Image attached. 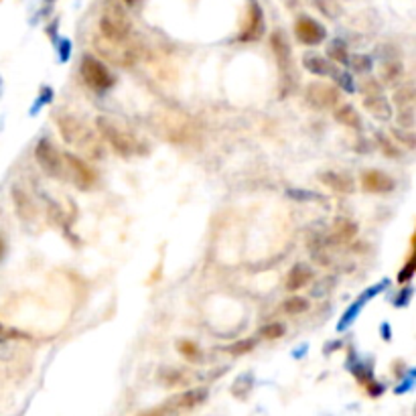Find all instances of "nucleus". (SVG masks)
<instances>
[{"instance_id": "1", "label": "nucleus", "mask_w": 416, "mask_h": 416, "mask_svg": "<svg viewBox=\"0 0 416 416\" xmlns=\"http://www.w3.org/2000/svg\"><path fill=\"white\" fill-rule=\"evenodd\" d=\"M132 33V23L120 4V0H106L100 16V37L108 43H128Z\"/></svg>"}, {"instance_id": "2", "label": "nucleus", "mask_w": 416, "mask_h": 416, "mask_svg": "<svg viewBox=\"0 0 416 416\" xmlns=\"http://www.w3.org/2000/svg\"><path fill=\"white\" fill-rule=\"evenodd\" d=\"M207 400V390L205 388H191L185 392H179L171 396L169 400H165L159 406L147 408L136 416H179L183 412H191L195 408H199Z\"/></svg>"}, {"instance_id": "3", "label": "nucleus", "mask_w": 416, "mask_h": 416, "mask_svg": "<svg viewBox=\"0 0 416 416\" xmlns=\"http://www.w3.org/2000/svg\"><path fill=\"white\" fill-rule=\"evenodd\" d=\"M95 128L100 130V135L104 136L108 140V145L112 147V150L118 155V157H124V159H130V157H136L142 150V145L136 140L135 136L126 130H122L120 126H116L112 120H108L104 116H98L95 118Z\"/></svg>"}, {"instance_id": "4", "label": "nucleus", "mask_w": 416, "mask_h": 416, "mask_svg": "<svg viewBox=\"0 0 416 416\" xmlns=\"http://www.w3.org/2000/svg\"><path fill=\"white\" fill-rule=\"evenodd\" d=\"M80 71L83 81L95 92H108L114 85V76L110 73V69L104 66V61L95 59L92 55H85L81 59Z\"/></svg>"}, {"instance_id": "5", "label": "nucleus", "mask_w": 416, "mask_h": 416, "mask_svg": "<svg viewBox=\"0 0 416 416\" xmlns=\"http://www.w3.org/2000/svg\"><path fill=\"white\" fill-rule=\"evenodd\" d=\"M35 159L41 165V169L53 179H63L66 177V162H63V152L55 147L51 140L41 138L39 145L35 148Z\"/></svg>"}, {"instance_id": "6", "label": "nucleus", "mask_w": 416, "mask_h": 416, "mask_svg": "<svg viewBox=\"0 0 416 416\" xmlns=\"http://www.w3.org/2000/svg\"><path fill=\"white\" fill-rule=\"evenodd\" d=\"M362 95H363V106L365 110L378 118V120H388L392 116V106L390 102L384 98V90L380 85V81L376 80H365L362 83Z\"/></svg>"}, {"instance_id": "7", "label": "nucleus", "mask_w": 416, "mask_h": 416, "mask_svg": "<svg viewBox=\"0 0 416 416\" xmlns=\"http://www.w3.org/2000/svg\"><path fill=\"white\" fill-rule=\"evenodd\" d=\"M63 162H66V175L71 177V183L81 191H90L94 187L95 181H98V175L95 171L88 165V162L76 157L73 152H66L63 155Z\"/></svg>"}, {"instance_id": "8", "label": "nucleus", "mask_w": 416, "mask_h": 416, "mask_svg": "<svg viewBox=\"0 0 416 416\" xmlns=\"http://www.w3.org/2000/svg\"><path fill=\"white\" fill-rule=\"evenodd\" d=\"M305 100L315 110H333L339 104V90L325 81H313L305 90Z\"/></svg>"}, {"instance_id": "9", "label": "nucleus", "mask_w": 416, "mask_h": 416, "mask_svg": "<svg viewBox=\"0 0 416 416\" xmlns=\"http://www.w3.org/2000/svg\"><path fill=\"white\" fill-rule=\"evenodd\" d=\"M95 49H98V53L104 55L108 61H112V63H116L120 68H124V66L128 68V66H132L136 61V51L128 43L116 45V43H108L106 39L98 37L95 39Z\"/></svg>"}, {"instance_id": "10", "label": "nucleus", "mask_w": 416, "mask_h": 416, "mask_svg": "<svg viewBox=\"0 0 416 416\" xmlns=\"http://www.w3.org/2000/svg\"><path fill=\"white\" fill-rule=\"evenodd\" d=\"M295 35L298 43H303V45H319L325 39V35H327V31L323 25H319L315 19H311V16H301V19H296L295 23Z\"/></svg>"}, {"instance_id": "11", "label": "nucleus", "mask_w": 416, "mask_h": 416, "mask_svg": "<svg viewBox=\"0 0 416 416\" xmlns=\"http://www.w3.org/2000/svg\"><path fill=\"white\" fill-rule=\"evenodd\" d=\"M360 183H362L363 191H368V193H376V195L390 193V191H394V187H396L394 179H392L388 173L378 171V169L363 171L362 177H360Z\"/></svg>"}, {"instance_id": "12", "label": "nucleus", "mask_w": 416, "mask_h": 416, "mask_svg": "<svg viewBox=\"0 0 416 416\" xmlns=\"http://www.w3.org/2000/svg\"><path fill=\"white\" fill-rule=\"evenodd\" d=\"M57 124H59L61 138H63L68 145H80V147L85 145V140H88V130H85V126H83L78 118H73V116H59V118H57Z\"/></svg>"}, {"instance_id": "13", "label": "nucleus", "mask_w": 416, "mask_h": 416, "mask_svg": "<svg viewBox=\"0 0 416 416\" xmlns=\"http://www.w3.org/2000/svg\"><path fill=\"white\" fill-rule=\"evenodd\" d=\"M264 33V16L262 11L258 6V2L252 0L250 2V11H248V21H246V27H244L240 41H258Z\"/></svg>"}, {"instance_id": "14", "label": "nucleus", "mask_w": 416, "mask_h": 416, "mask_svg": "<svg viewBox=\"0 0 416 416\" xmlns=\"http://www.w3.org/2000/svg\"><path fill=\"white\" fill-rule=\"evenodd\" d=\"M313 279V272L307 264H295L293 269L288 270V274H286V291H291V293H296V291H301V288H305L307 284Z\"/></svg>"}, {"instance_id": "15", "label": "nucleus", "mask_w": 416, "mask_h": 416, "mask_svg": "<svg viewBox=\"0 0 416 416\" xmlns=\"http://www.w3.org/2000/svg\"><path fill=\"white\" fill-rule=\"evenodd\" d=\"M358 234V224L351 222L349 217H337L331 232V242L333 244H345L351 242Z\"/></svg>"}, {"instance_id": "16", "label": "nucleus", "mask_w": 416, "mask_h": 416, "mask_svg": "<svg viewBox=\"0 0 416 416\" xmlns=\"http://www.w3.org/2000/svg\"><path fill=\"white\" fill-rule=\"evenodd\" d=\"M319 179H321V183L325 187H329L331 191H336V193H351V191H353V181L349 179L348 175L336 173V171H327V173H323Z\"/></svg>"}, {"instance_id": "17", "label": "nucleus", "mask_w": 416, "mask_h": 416, "mask_svg": "<svg viewBox=\"0 0 416 416\" xmlns=\"http://www.w3.org/2000/svg\"><path fill=\"white\" fill-rule=\"evenodd\" d=\"M272 51L276 55V59H279V68L284 73H288L291 71V47H288V43L286 39L282 37V33H274L272 35Z\"/></svg>"}, {"instance_id": "18", "label": "nucleus", "mask_w": 416, "mask_h": 416, "mask_svg": "<svg viewBox=\"0 0 416 416\" xmlns=\"http://www.w3.org/2000/svg\"><path fill=\"white\" fill-rule=\"evenodd\" d=\"M333 116L339 124H343L345 128H353V130H360L362 128V116L355 108L351 104H343V106L333 108Z\"/></svg>"}, {"instance_id": "19", "label": "nucleus", "mask_w": 416, "mask_h": 416, "mask_svg": "<svg viewBox=\"0 0 416 416\" xmlns=\"http://www.w3.org/2000/svg\"><path fill=\"white\" fill-rule=\"evenodd\" d=\"M303 66L307 71H311L313 76H336V68L333 63H329L325 57H319V55H307L303 59Z\"/></svg>"}, {"instance_id": "20", "label": "nucleus", "mask_w": 416, "mask_h": 416, "mask_svg": "<svg viewBox=\"0 0 416 416\" xmlns=\"http://www.w3.org/2000/svg\"><path fill=\"white\" fill-rule=\"evenodd\" d=\"M415 88L412 83H406V85H400V90H396V95H394V104L400 108H415Z\"/></svg>"}, {"instance_id": "21", "label": "nucleus", "mask_w": 416, "mask_h": 416, "mask_svg": "<svg viewBox=\"0 0 416 416\" xmlns=\"http://www.w3.org/2000/svg\"><path fill=\"white\" fill-rule=\"evenodd\" d=\"M177 349H179V353H181L187 362L199 363L203 360L202 349L197 348V343H195V341H189V339H185V341H179Z\"/></svg>"}, {"instance_id": "22", "label": "nucleus", "mask_w": 416, "mask_h": 416, "mask_svg": "<svg viewBox=\"0 0 416 416\" xmlns=\"http://www.w3.org/2000/svg\"><path fill=\"white\" fill-rule=\"evenodd\" d=\"M282 309H284L286 315H298V313H305V311L309 309V301H307L305 296L295 295L284 301Z\"/></svg>"}, {"instance_id": "23", "label": "nucleus", "mask_w": 416, "mask_h": 416, "mask_svg": "<svg viewBox=\"0 0 416 416\" xmlns=\"http://www.w3.org/2000/svg\"><path fill=\"white\" fill-rule=\"evenodd\" d=\"M400 76H402V66H400V63H396V61H388V63H384V66H382V80L396 81V80H400Z\"/></svg>"}, {"instance_id": "24", "label": "nucleus", "mask_w": 416, "mask_h": 416, "mask_svg": "<svg viewBox=\"0 0 416 416\" xmlns=\"http://www.w3.org/2000/svg\"><path fill=\"white\" fill-rule=\"evenodd\" d=\"M416 272V256L410 254L408 256V260H406V264H404L400 272H398V282L400 284H406V282H410V279L415 276Z\"/></svg>"}, {"instance_id": "25", "label": "nucleus", "mask_w": 416, "mask_h": 416, "mask_svg": "<svg viewBox=\"0 0 416 416\" xmlns=\"http://www.w3.org/2000/svg\"><path fill=\"white\" fill-rule=\"evenodd\" d=\"M398 124H400V130H412L415 128V108L398 110Z\"/></svg>"}, {"instance_id": "26", "label": "nucleus", "mask_w": 416, "mask_h": 416, "mask_svg": "<svg viewBox=\"0 0 416 416\" xmlns=\"http://www.w3.org/2000/svg\"><path fill=\"white\" fill-rule=\"evenodd\" d=\"M329 57L336 61V63H348V49H345V45L341 43V41H336V43H331V47H329Z\"/></svg>"}, {"instance_id": "27", "label": "nucleus", "mask_w": 416, "mask_h": 416, "mask_svg": "<svg viewBox=\"0 0 416 416\" xmlns=\"http://www.w3.org/2000/svg\"><path fill=\"white\" fill-rule=\"evenodd\" d=\"M378 142H380V148H382V152L390 157V159H396V157H400V148L396 147L392 140H390L388 136L384 135H378Z\"/></svg>"}, {"instance_id": "28", "label": "nucleus", "mask_w": 416, "mask_h": 416, "mask_svg": "<svg viewBox=\"0 0 416 416\" xmlns=\"http://www.w3.org/2000/svg\"><path fill=\"white\" fill-rule=\"evenodd\" d=\"M260 336L264 337V339H281L284 336V327H282L281 323H269V325H264L262 327V331H260Z\"/></svg>"}, {"instance_id": "29", "label": "nucleus", "mask_w": 416, "mask_h": 416, "mask_svg": "<svg viewBox=\"0 0 416 416\" xmlns=\"http://www.w3.org/2000/svg\"><path fill=\"white\" fill-rule=\"evenodd\" d=\"M254 345H256L254 339H242V341H238V343L229 345L228 351L229 353H234V355H244V353H248V351L254 348Z\"/></svg>"}, {"instance_id": "30", "label": "nucleus", "mask_w": 416, "mask_h": 416, "mask_svg": "<svg viewBox=\"0 0 416 416\" xmlns=\"http://www.w3.org/2000/svg\"><path fill=\"white\" fill-rule=\"evenodd\" d=\"M23 333L21 331H16V329H11V327H4L2 323H0V343H4V341H11V339H23Z\"/></svg>"}, {"instance_id": "31", "label": "nucleus", "mask_w": 416, "mask_h": 416, "mask_svg": "<svg viewBox=\"0 0 416 416\" xmlns=\"http://www.w3.org/2000/svg\"><path fill=\"white\" fill-rule=\"evenodd\" d=\"M394 135H396V138H398L402 145H406L408 148H415L416 140H415V132H412V130H400V132L396 130Z\"/></svg>"}, {"instance_id": "32", "label": "nucleus", "mask_w": 416, "mask_h": 416, "mask_svg": "<svg viewBox=\"0 0 416 416\" xmlns=\"http://www.w3.org/2000/svg\"><path fill=\"white\" fill-rule=\"evenodd\" d=\"M351 66L358 69V71H365V69H370V59L363 57V55H353L351 57Z\"/></svg>"}, {"instance_id": "33", "label": "nucleus", "mask_w": 416, "mask_h": 416, "mask_svg": "<svg viewBox=\"0 0 416 416\" xmlns=\"http://www.w3.org/2000/svg\"><path fill=\"white\" fill-rule=\"evenodd\" d=\"M4 256H6V240H4V236L0 234V262H2Z\"/></svg>"}, {"instance_id": "34", "label": "nucleus", "mask_w": 416, "mask_h": 416, "mask_svg": "<svg viewBox=\"0 0 416 416\" xmlns=\"http://www.w3.org/2000/svg\"><path fill=\"white\" fill-rule=\"evenodd\" d=\"M126 4H135V0H124Z\"/></svg>"}]
</instances>
